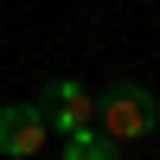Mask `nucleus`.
Instances as JSON below:
<instances>
[{"mask_svg": "<svg viewBox=\"0 0 160 160\" xmlns=\"http://www.w3.org/2000/svg\"><path fill=\"white\" fill-rule=\"evenodd\" d=\"M154 122H160V102H154L148 83H115L109 96L96 102V128L115 141V148H122V141H148Z\"/></svg>", "mask_w": 160, "mask_h": 160, "instance_id": "obj_1", "label": "nucleus"}, {"mask_svg": "<svg viewBox=\"0 0 160 160\" xmlns=\"http://www.w3.org/2000/svg\"><path fill=\"white\" fill-rule=\"evenodd\" d=\"M32 109L45 115V128H58V135H77V128L96 122V96H90L83 83H71V77H51V83L38 90Z\"/></svg>", "mask_w": 160, "mask_h": 160, "instance_id": "obj_2", "label": "nucleus"}, {"mask_svg": "<svg viewBox=\"0 0 160 160\" xmlns=\"http://www.w3.org/2000/svg\"><path fill=\"white\" fill-rule=\"evenodd\" d=\"M38 148H45V115L32 102H7L0 109V154L7 160H32Z\"/></svg>", "mask_w": 160, "mask_h": 160, "instance_id": "obj_3", "label": "nucleus"}, {"mask_svg": "<svg viewBox=\"0 0 160 160\" xmlns=\"http://www.w3.org/2000/svg\"><path fill=\"white\" fill-rule=\"evenodd\" d=\"M64 160H122V148L90 122V128H77V135H64Z\"/></svg>", "mask_w": 160, "mask_h": 160, "instance_id": "obj_4", "label": "nucleus"}]
</instances>
